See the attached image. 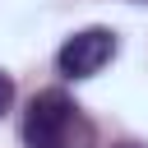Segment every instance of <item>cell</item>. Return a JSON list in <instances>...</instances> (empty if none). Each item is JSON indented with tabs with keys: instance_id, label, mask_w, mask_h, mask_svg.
Listing matches in <instances>:
<instances>
[{
	"instance_id": "1",
	"label": "cell",
	"mask_w": 148,
	"mask_h": 148,
	"mask_svg": "<svg viewBox=\"0 0 148 148\" xmlns=\"http://www.w3.org/2000/svg\"><path fill=\"white\" fill-rule=\"evenodd\" d=\"M97 130L65 88H42L23 111V148H92Z\"/></svg>"
},
{
	"instance_id": "4",
	"label": "cell",
	"mask_w": 148,
	"mask_h": 148,
	"mask_svg": "<svg viewBox=\"0 0 148 148\" xmlns=\"http://www.w3.org/2000/svg\"><path fill=\"white\" fill-rule=\"evenodd\" d=\"M116 148H139V143H116Z\"/></svg>"
},
{
	"instance_id": "2",
	"label": "cell",
	"mask_w": 148,
	"mask_h": 148,
	"mask_svg": "<svg viewBox=\"0 0 148 148\" xmlns=\"http://www.w3.org/2000/svg\"><path fill=\"white\" fill-rule=\"evenodd\" d=\"M116 32L111 28H83L74 37H65V46L56 51V69L65 79H92L111 56H116Z\"/></svg>"
},
{
	"instance_id": "3",
	"label": "cell",
	"mask_w": 148,
	"mask_h": 148,
	"mask_svg": "<svg viewBox=\"0 0 148 148\" xmlns=\"http://www.w3.org/2000/svg\"><path fill=\"white\" fill-rule=\"evenodd\" d=\"M9 106H14V79H9L5 69H0V116H5Z\"/></svg>"
}]
</instances>
